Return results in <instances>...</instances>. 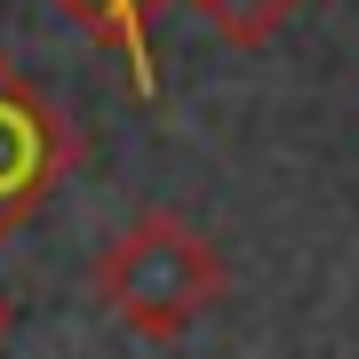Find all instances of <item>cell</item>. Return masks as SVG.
<instances>
[{"mask_svg": "<svg viewBox=\"0 0 359 359\" xmlns=\"http://www.w3.org/2000/svg\"><path fill=\"white\" fill-rule=\"evenodd\" d=\"M72 168H80V136H72L65 104L32 72H16L0 56V240L25 231L40 208L65 192Z\"/></svg>", "mask_w": 359, "mask_h": 359, "instance_id": "2", "label": "cell"}, {"mask_svg": "<svg viewBox=\"0 0 359 359\" xmlns=\"http://www.w3.org/2000/svg\"><path fill=\"white\" fill-rule=\"evenodd\" d=\"M224 280L231 271L216 256V240L192 216H168V208L136 216L96 256V304L128 335H144V344H168V335H184L192 320H208L224 304Z\"/></svg>", "mask_w": 359, "mask_h": 359, "instance_id": "1", "label": "cell"}, {"mask_svg": "<svg viewBox=\"0 0 359 359\" xmlns=\"http://www.w3.org/2000/svg\"><path fill=\"white\" fill-rule=\"evenodd\" d=\"M0 335H8V304H0Z\"/></svg>", "mask_w": 359, "mask_h": 359, "instance_id": "5", "label": "cell"}, {"mask_svg": "<svg viewBox=\"0 0 359 359\" xmlns=\"http://www.w3.org/2000/svg\"><path fill=\"white\" fill-rule=\"evenodd\" d=\"M295 8H304V0H192V16H200V25H216L231 48H264Z\"/></svg>", "mask_w": 359, "mask_h": 359, "instance_id": "4", "label": "cell"}, {"mask_svg": "<svg viewBox=\"0 0 359 359\" xmlns=\"http://www.w3.org/2000/svg\"><path fill=\"white\" fill-rule=\"evenodd\" d=\"M56 8H65L72 25H88L96 40H112L144 104L160 96V65H152V8L160 0H56Z\"/></svg>", "mask_w": 359, "mask_h": 359, "instance_id": "3", "label": "cell"}]
</instances>
